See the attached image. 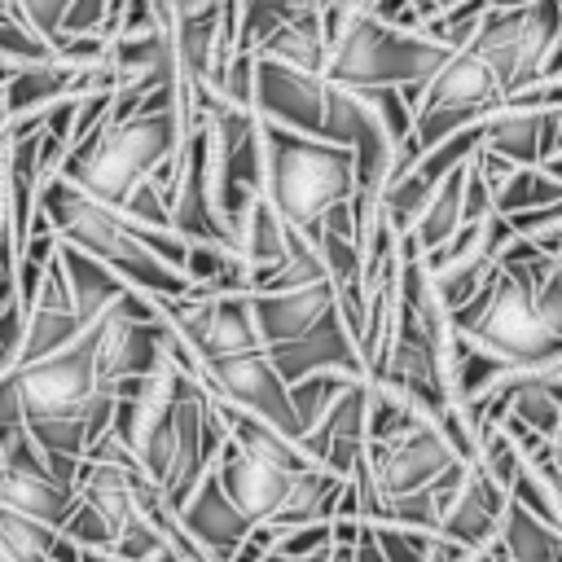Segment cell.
Returning a JSON list of instances; mask_svg holds the SVG:
<instances>
[{"label":"cell","instance_id":"6da1fadb","mask_svg":"<svg viewBox=\"0 0 562 562\" xmlns=\"http://www.w3.org/2000/svg\"><path fill=\"white\" fill-rule=\"evenodd\" d=\"M180 140H184V119L176 105L132 110L123 119L105 114L66 149V158L57 162V176H66L88 198L119 206L136 180H145L162 158L180 149Z\"/></svg>","mask_w":562,"mask_h":562},{"label":"cell","instance_id":"7a4b0ae2","mask_svg":"<svg viewBox=\"0 0 562 562\" xmlns=\"http://www.w3.org/2000/svg\"><path fill=\"white\" fill-rule=\"evenodd\" d=\"M35 211H44V220L53 224L57 237L75 241L79 250L97 255L105 268H114L132 290H145L154 299H176L189 290L184 272L171 268L167 259H158L127 224L114 206L88 198L83 189H75L66 176H44L35 189Z\"/></svg>","mask_w":562,"mask_h":562},{"label":"cell","instance_id":"3957f363","mask_svg":"<svg viewBox=\"0 0 562 562\" xmlns=\"http://www.w3.org/2000/svg\"><path fill=\"white\" fill-rule=\"evenodd\" d=\"M259 145H263V198L272 211L299 228L303 237H316L321 211L351 198V149L312 132H294L281 123L259 119Z\"/></svg>","mask_w":562,"mask_h":562},{"label":"cell","instance_id":"277c9868","mask_svg":"<svg viewBox=\"0 0 562 562\" xmlns=\"http://www.w3.org/2000/svg\"><path fill=\"white\" fill-rule=\"evenodd\" d=\"M496 79L501 92H514L531 79L562 75V0H522L479 18L465 44Z\"/></svg>","mask_w":562,"mask_h":562},{"label":"cell","instance_id":"5b68a950","mask_svg":"<svg viewBox=\"0 0 562 562\" xmlns=\"http://www.w3.org/2000/svg\"><path fill=\"white\" fill-rule=\"evenodd\" d=\"M452 48L426 40L417 26H395L373 13L351 18L329 44L321 79L342 88H369V83H408L426 79Z\"/></svg>","mask_w":562,"mask_h":562},{"label":"cell","instance_id":"8992f818","mask_svg":"<svg viewBox=\"0 0 562 562\" xmlns=\"http://www.w3.org/2000/svg\"><path fill=\"white\" fill-rule=\"evenodd\" d=\"M9 373H13L26 422L75 413L97 391V329L83 325L66 347H57L31 364H13Z\"/></svg>","mask_w":562,"mask_h":562},{"label":"cell","instance_id":"52a82bcc","mask_svg":"<svg viewBox=\"0 0 562 562\" xmlns=\"http://www.w3.org/2000/svg\"><path fill=\"white\" fill-rule=\"evenodd\" d=\"M162 321L189 342V351L202 360L215 356H237L250 347H263L250 321V303L246 294H176V299H154Z\"/></svg>","mask_w":562,"mask_h":562},{"label":"cell","instance_id":"ba28073f","mask_svg":"<svg viewBox=\"0 0 562 562\" xmlns=\"http://www.w3.org/2000/svg\"><path fill=\"white\" fill-rule=\"evenodd\" d=\"M465 338L487 347V351H496L501 360H540L549 351H562V329H553L536 312L531 290H522L505 272H496L492 299L479 312V321L465 329Z\"/></svg>","mask_w":562,"mask_h":562},{"label":"cell","instance_id":"9c48e42d","mask_svg":"<svg viewBox=\"0 0 562 562\" xmlns=\"http://www.w3.org/2000/svg\"><path fill=\"white\" fill-rule=\"evenodd\" d=\"M198 378L211 395L272 422L277 430L285 435H299V422H294V408H290V391H285V378L272 369L268 351L263 347H250V351H237V356H215V360H202L198 364Z\"/></svg>","mask_w":562,"mask_h":562},{"label":"cell","instance_id":"30bf717a","mask_svg":"<svg viewBox=\"0 0 562 562\" xmlns=\"http://www.w3.org/2000/svg\"><path fill=\"white\" fill-rule=\"evenodd\" d=\"M452 457H461V452L452 448V439L443 435V426L435 417L400 430L395 439L364 443V465H369V479L378 483L382 496H400V492L430 483Z\"/></svg>","mask_w":562,"mask_h":562},{"label":"cell","instance_id":"8fae6325","mask_svg":"<svg viewBox=\"0 0 562 562\" xmlns=\"http://www.w3.org/2000/svg\"><path fill=\"white\" fill-rule=\"evenodd\" d=\"M250 110L268 123L294 127V132H321L325 110V79L299 66H285L277 57L255 53V79H250Z\"/></svg>","mask_w":562,"mask_h":562},{"label":"cell","instance_id":"7c38bea8","mask_svg":"<svg viewBox=\"0 0 562 562\" xmlns=\"http://www.w3.org/2000/svg\"><path fill=\"white\" fill-rule=\"evenodd\" d=\"M479 132H483L479 145L509 162H544L562 171V105L527 110L501 97V105L483 114Z\"/></svg>","mask_w":562,"mask_h":562},{"label":"cell","instance_id":"4fadbf2b","mask_svg":"<svg viewBox=\"0 0 562 562\" xmlns=\"http://www.w3.org/2000/svg\"><path fill=\"white\" fill-rule=\"evenodd\" d=\"M272 369L285 378V386L303 373H316V369H347V373H360L364 378V360H360V347L351 338V329L342 325L338 307H329L312 329H303L299 338H285V342H268L263 347Z\"/></svg>","mask_w":562,"mask_h":562},{"label":"cell","instance_id":"5bb4252c","mask_svg":"<svg viewBox=\"0 0 562 562\" xmlns=\"http://www.w3.org/2000/svg\"><path fill=\"white\" fill-rule=\"evenodd\" d=\"M505 501H509V492L470 457L465 479H461V483L452 487V496L439 505L435 531L448 536V540H457V544H465V549L487 544V540L496 536V522H501Z\"/></svg>","mask_w":562,"mask_h":562},{"label":"cell","instance_id":"9a60e30c","mask_svg":"<svg viewBox=\"0 0 562 562\" xmlns=\"http://www.w3.org/2000/svg\"><path fill=\"white\" fill-rule=\"evenodd\" d=\"M176 518L189 531V540L206 553V562H224L233 553V544L250 531V518L224 496V487L215 479V465L189 487V496L176 505Z\"/></svg>","mask_w":562,"mask_h":562},{"label":"cell","instance_id":"2e32d148","mask_svg":"<svg viewBox=\"0 0 562 562\" xmlns=\"http://www.w3.org/2000/svg\"><path fill=\"white\" fill-rule=\"evenodd\" d=\"M215 479L224 487V496L250 518V522H268L277 514V505L285 501L290 492V470H277L268 465L263 457L237 448L233 439H224V448L215 452Z\"/></svg>","mask_w":562,"mask_h":562},{"label":"cell","instance_id":"e0dca14e","mask_svg":"<svg viewBox=\"0 0 562 562\" xmlns=\"http://www.w3.org/2000/svg\"><path fill=\"white\" fill-rule=\"evenodd\" d=\"M501 79L470 53V48H452L426 79H422V97L417 110H474L479 119L487 110L501 105Z\"/></svg>","mask_w":562,"mask_h":562},{"label":"cell","instance_id":"ac0fdd59","mask_svg":"<svg viewBox=\"0 0 562 562\" xmlns=\"http://www.w3.org/2000/svg\"><path fill=\"white\" fill-rule=\"evenodd\" d=\"M246 303H250L255 334L268 347V342H285V338H299L303 329H312L334 307V285L325 277V281H312L299 290H250Z\"/></svg>","mask_w":562,"mask_h":562},{"label":"cell","instance_id":"d6986e66","mask_svg":"<svg viewBox=\"0 0 562 562\" xmlns=\"http://www.w3.org/2000/svg\"><path fill=\"white\" fill-rule=\"evenodd\" d=\"M57 263H61V277H66V290H70V303H75L79 325L97 321V316L127 290V281H123L114 268H105L97 255L79 250V246L66 241V237H57Z\"/></svg>","mask_w":562,"mask_h":562},{"label":"cell","instance_id":"ffe728a7","mask_svg":"<svg viewBox=\"0 0 562 562\" xmlns=\"http://www.w3.org/2000/svg\"><path fill=\"white\" fill-rule=\"evenodd\" d=\"M250 53L277 57V61H285V66H299V70L321 75V66H325V31H321L316 4H303V9H294L285 22L268 26Z\"/></svg>","mask_w":562,"mask_h":562},{"label":"cell","instance_id":"44dd1931","mask_svg":"<svg viewBox=\"0 0 562 562\" xmlns=\"http://www.w3.org/2000/svg\"><path fill=\"white\" fill-rule=\"evenodd\" d=\"M215 408H220L224 430H228V439H233L237 448L263 457V461L277 465V470H290V474L303 470V465H312V461L303 457V448L294 443V435L277 430L272 422H263V417H255V413H246V408H237V404H228V400H220V395H215Z\"/></svg>","mask_w":562,"mask_h":562},{"label":"cell","instance_id":"7402d4cb","mask_svg":"<svg viewBox=\"0 0 562 562\" xmlns=\"http://www.w3.org/2000/svg\"><path fill=\"white\" fill-rule=\"evenodd\" d=\"M496 544L509 562H562V527L544 522L518 501H505L496 522Z\"/></svg>","mask_w":562,"mask_h":562},{"label":"cell","instance_id":"603a6c76","mask_svg":"<svg viewBox=\"0 0 562 562\" xmlns=\"http://www.w3.org/2000/svg\"><path fill=\"white\" fill-rule=\"evenodd\" d=\"M0 92H4L9 119H13V114L44 110V105H53L57 97H70V92H75V66H66V61H57V57L26 61V66H18V70L4 79Z\"/></svg>","mask_w":562,"mask_h":562},{"label":"cell","instance_id":"cb8c5ba5","mask_svg":"<svg viewBox=\"0 0 562 562\" xmlns=\"http://www.w3.org/2000/svg\"><path fill=\"white\" fill-rule=\"evenodd\" d=\"M338 487H342V474H334L329 465H303L290 474V492L285 501L277 505V514L268 518V527H290V522H312V518H329L334 514V501H338Z\"/></svg>","mask_w":562,"mask_h":562},{"label":"cell","instance_id":"d4e9b609","mask_svg":"<svg viewBox=\"0 0 562 562\" xmlns=\"http://www.w3.org/2000/svg\"><path fill=\"white\" fill-rule=\"evenodd\" d=\"M285 241H290V224L272 211V202H268L263 193H255L250 206H246V215H241V224L233 228V250H237V255L246 259V268L255 272V268L277 263V259L285 255Z\"/></svg>","mask_w":562,"mask_h":562},{"label":"cell","instance_id":"484cf974","mask_svg":"<svg viewBox=\"0 0 562 562\" xmlns=\"http://www.w3.org/2000/svg\"><path fill=\"white\" fill-rule=\"evenodd\" d=\"M0 505H9L18 514H31L48 527H61V518L75 505V487H61V483H48V479L0 465Z\"/></svg>","mask_w":562,"mask_h":562},{"label":"cell","instance_id":"4316f807","mask_svg":"<svg viewBox=\"0 0 562 562\" xmlns=\"http://www.w3.org/2000/svg\"><path fill=\"white\" fill-rule=\"evenodd\" d=\"M544 202H562V171L544 167V162H518L496 189H492V211L509 215V211H527V206H544Z\"/></svg>","mask_w":562,"mask_h":562},{"label":"cell","instance_id":"83f0119b","mask_svg":"<svg viewBox=\"0 0 562 562\" xmlns=\"http://www.w3.org/2000/svg\"><path fill=\"white\" fill-rule=\"evenodd\" d=\"M356 378H360V373H347V369H316V373L294 378L285 391H290V408H294L299 430H303V426H312V422L325 413V404H329L338 391H347Z\"/></svg>","mask_w":562,"mask_h":562},{"label":"cell","instance_id":"f1b7e54d","mask_svg":"<svg viewBox=\"0 0 562 562\" xmlns=\"http://www.w3.org/2000/svg\"><path fill=\"white\" fill-rule=\"evenodd\" d=\"M509 501L527 505L531 514H540L544 522L562 527V496H558V470H540L531 461H518L514 479H509Z\"/></svg>","mask_w":562,"mask_h":562},{"label":"cell","instance_id":"f546056e","mask_svg":"<svg viewBox=\"0 0 562 562\" xmlns=\"http://www.w3.org/2000/svg\"><path fill=\"white\" fill-rule=\"evenodd\" d=\"M237 4V22H233V48H255L259 35L277 22H285L294 9L316 4V0H233Z\"/></svg>","mask_w":562,"mask_h":562},{"label":"cell","instance_id":"4dcf8cb0","mask_svg":"<svg viewBox=\"0 0 562 562\" xmlns=\"http://www.w3.org/2000/svg\"><path fill=\"white\" fill-rule=\"evenodd\" d=\"M505 224H509L514 237H527L536 250H544V255H562V202H544V206L509 211Z\"/></svg>","mask_w":562,"mask_h":562},{"label":"cell","instance_id":"1f68e13d","mask_svg":"<svg viewBox=\"0 0 562 562\" xmlns=\"http://www.w3.org/2000/svg\"><path fill=\"white\" fill-rule=\"evenodd\" d=\"M44 57H53L48 40H44V35H35V31L13 13V4H9V0H0V61L26 66V61H44Z\"/></svg>","mask_w":562,"mask_h":562},{"label":"cell","instance_id":"d6a6232c","mask_svg":"<svg viewBox=\"0 0 562 562\" xmlns=\"http://www.w3.org/2000/svg\"><path fill=\"white\" fill-rule=\"evenodd\" d=\"M26 430L35 435V443H40L44 452L83 457V448H88V426H83L79 408H75V413H57V417H31Z\"/></svg>","mask_w":562,"mask_h":562},{"label":"cell","instance_id":"836d02e7","mask_svg":"<svg viewBox=\"0 0 562 562\" xmlns=\"http://www.w3.org/2000/svg\"><path fill=\"white\" fill-rule=\"evenodd\" d=\"M57 531L70 536V540L83 544V549H105V553H114V540H119V527H114L105 514H97L88 501H79V496H75V505H70V514L61 518Z\"/></svg>","mask_w":562,"mask_h":562},{"label":"cell","instance_id":"e575fe53","mask_svg":"<svg viewBox=\"0 0 562 562\" xmlns=\"http://www.w3.org/2000/svg\"><path fill=\"white\" fill-rule=\"evenodd\" d=\"M356 92H360V101L378 114V123L386 127L391 140H404V136H408L413 110H408V101L400 97V83H369V88H356Z\"/></svg>","mask_w":562,"mask_h":562},{"label":"cell","instance_id":"d590c367","mask_svg":"<svg viewBox=\"0 0 562 562\" xmlns=\"http://www.w3.org/2000/svg\"><path fill=\"white\" fill-rule=\"evenodd\" d=\"M13 4V13L35 31V35H44V40H53L57 35V26H61V13H66V4L70 0H9Z\"/></svg>","mask_w":562,"mask_h":562},{"label":"cell","instance_id":"8d00e7d4","mask_svg":"<svg viewBox=\"0 0 562 562\" xmlns=\"http://www.w3.org/2000/svg\"><path fill=\"white\" fill-rule=\"evenodd\" d=\"M22 400H18V386H13V373H0V435L22 426Z\"/></svg>","mask_w":562,"mask_h":562},{"label":"cell","instance_id":"74e56055","mask_svg":"<svg viewBox=\"0 0 562 562\" xmlns=\"http://www.w3.org/2000/svg\"><path fill=\"white\" fill-rule=\"evenodd\" d=\"M294 562H360V558H351V544H325V549H316L307 558H294Z\"/></svg>","mask_w":562,"mask_h":562},{"label":"cell","instance_id":"f35d334b","mask_svg":"<svg viewBox=\"0 0 562 562\" xmlns=\"http://www.w3.org/2000/svg\"><path fill=\"white\" fill-rule=\"evenodd\" d=\"M443 4H452V0H408V9L417 13V22H422V18H430V13H435V9H443Z\"/></svg>","mask_w":562,"mask_h":562},{"label":"cell","instance_id":"ab89813d","mask_svg":"<svg viewBox=\"0 0 562 562\" xmlns=\"http://www.w3.org/2000/svg\"><path fill=\"white\" fill-rule=\"evenodd\" d=\"M4 123H9V110H4V92H0V132H4Z\"/></svg>","mask_w":562,"mask_h":562},{"label":"cell","instance_id":"60d3db41","mask_svg":"<svg viewBox=\"0 0 562 562\" xmlns=\"http://www.w3.org/2000/svg\"><path fill=\"white\" fill-rule=\"evenodd\" d=\"M176 4H180V9H184V4H198V0H176Z\"/></svg>","mask_w":562,"mask_h":562}]
</instances>
